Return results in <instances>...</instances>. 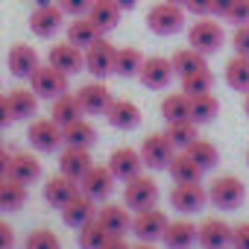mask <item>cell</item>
I'll list each match as a JSON object with an SVG mask.
<instances>
[{"instance_id":"49","label":"cell","mask_w":249,"mask_h":249,"mask_svg":"<svg viewBox=\"0 0 249 249\" xmlns=\"http://www.w3.org/2000/svg\"><path fill=\"white\" fill-rule=\"evenodd\" d=\"M15 117H12V108H9V100H6V94H0V132H3L9 123H12Z\"/></svg>"},{"instance_id":"4","label":"cell","mask_w":249,"mask_h":249,"mask_svg":"<svg viewBox=\"0 0 249 249\" xmlns=\"http://www.w3.org/2000/svg\"><path fill=\"white\" fill-rule=\"evenodd\" d=\"M156 202H159V185H156L153 176L138 173L135 179L123 182V205L129 211H144V208H150Z\"/></svg>"},{"instance_id":"47","label":"cell","mask_w":249,"mask_h":249,"mask_svg":"<svg viewBox=\"0 0 249 249\" xmlns=\"http://www.w3.org/2000/svg\"><path fill=\"white\" fill-rule=\"evenodd\" d=\"M185 9L191 12V15H211L214 12V0H185Z\"/></svg>"},{"instance_id":"1","label":"cell","mask_w":249,"mask_h":249,"mask_svg":"<svg viewBox=\"0 0 249 249\" xmlns=\"http://www.w3.org/2000/svg\"><path fill=\"white\" fill-rule=\"evenodd\" d=\"M226 41V30L220 24V18L214 15H199L191 27H188V47L199 50L202 56H211L223 47Z\"/></svg>"},{"instance_id":"24","label":"cell","mask_w":249,"mask_h":249,"mask_svg":"<svg viewBox=\"0 0 249 249\" xmlns=\"http://www.w3.org/2000/svg\"><path fill=\"white\" fill-rule=\"evenodd\" d=\"M91 153L85 150V147H65L62 150V156H59V173H65V176H71V179H82L88 170H91Z\"/></svg>"},{"instance_id":"48","label":"cell","mask_w":249,"mask_h":249,"mask_svg":"<svg viewBox=\"0 0 249 249\" xmlns=\"http://www.w3.org/2000/svg\"><path fill=\"white\" fill-rule=\"evenodd\" d=\"M0 249H15V231L6 220H0Z\"/></svg>"},{"instance_id":"15","label":"cell","mask_w":249,"mask_h":249,"mask_svg":"<svg viewBox=\"0 0 249 249\" xmlns=\"http://www.w3.org/2000/svg\"><path fill=\"white\" fill-rule=\"evenodd\" d=\"M108 170H111L114 179H120V182L135 179V176L144 170L141 150H135V147H117V150H111V156H108Z\"/></svg>"},{"instance_id":"17","label":"cell","mask_w":249,"mask_h":249,"mask_svg":"<svg viewBox=\"0 0 249 249\" xmlns=\"http://www.w3.org/2000/svg\"><path fill=\"white\" fill-rule=\"evenodd\" d=\"M62 27H65V9H62L59 3L36 6V12L30 15V30H33L38 38H53Z\"/></svg>"},{"instance_id":"11","label":"cell","mask_w":249,"mask_h":249,"mask_svg":"<svg viewBox=\"0 0 249 249\" xmlns=\"http://www.w3.org/2000/svg\"><path fill=\"white\" fill-rule=\"evenodd\" d=\"M30 88L44 100H56L59 94L68 91V73L56 71L53 65H38L36 73L30 76Z\"/></svg>"},{"instance_id":"3","label":"cell","mask_w":249,"mask_h":249,"mask_svg":"<svg viewBox=\"0 0 249 249\" xmlns=\"http://www.w3.org/2000/svg\"><path fill=\"white\" fill-rule=\"evenodd\" d=\"M185 6H179V3H170V0H161V3H156L150 12H147V27H150V33H156V36H176V33H182L185 30Z\"/></svg>"},{"instance_id":"45","label":"cell","mask_w":249,"mask_h":249,"mask_svg":"<svg viewBox=\"0 0 249 249\" xmlns=\"http://www.w3.org/2000/svg\"><path fill=\"white\" fill-rule=\"evenodd\" d=\"M91 3H94V0H59V6H62V9H65V15H71V18L88 15Z\"/></svg>"},{"instance_id":"58","label":"cell","mask_w":249,"mask_h":249,"mask_svg":"<svg viewBox=\"0 0 249 249\" xmlns=\"http://www.w3.org/2000/svg\"><path fill=\"white\" fill-rule=\"evenodd\" d=\"M246 164H249V150H246Z\"/></svg>"},{"instance_id":"18","label":"cell","mask_w":249,"mask_h":249,"mask_svg":"<svg viewBox=\"0 0 249 249\" xmlns=\"http://www.w3.org/2000/svg\"><path fill=\"white\" fill-rule=\"evenodd\" d=\"M62 220H65V226H71V229H82L85 223H91V220H97V199H91L88 194H76L71 202H65L62 208Z\"/></svg>"},{"instance_id":"46","label":"cell","mask_w":249,"mask_h":249,"mask_svg":"<svg viewBox=\"0 0 249 249\" xmlns=\"http://www.w3.org/2000/svg\"><path fill=\"white\" fill-rule=\"evenodd\" d=\"M226 21H231L234 27L237 24H249V0H234V6H231Z\"/></svg>"},{"instance_id":"22","label":"cell","mask_w":249,"mask_h":249,"mask_svg":"<svg viewBox=\"0 0 249 249\" xmlns=\"http://www.w3.org/2000/svg\"><path fill=\"white\" fill-rule=\"evenodd\" d=\"M76 194H79V182L71 179V176H65V173H56V176H50L44 182V202L53 205V208H62Z\"/></svg>"},{"instance_id":"37","label":"cell","mask_w":249,"mask_h":249,"mask_svg":"<svg viewBox=\"0 0 249 249\" xmlns=\"http://www.w3.org/2000/svg\"><path fill=\"white\" fill-rule=\"evenodd\" d=\"M164 135L170 138V144H173L176 150H188V147L199 138V135H196V123H194V120H173V123H167Z\"/></svg>"},{"instance_id":"16","label":"cell","mask_w":249,"mask_h":249,"mask_svg":"<svg viewBox=\"0 0 249 249\" xmlns=\"http://www.w3.org/2000/svg\"><path fill=\"white\" fill-rule=\"evenodd\" d=\"M76 100L82 106V114H106L114 97H111V91L103 79H94V82H85L76 91Z\"/></svg>"},{"instance_id":"21","label":"cell","mask_w":249,"mask_h":249,"mask_svg":"<svg viewBox=\"0 0 249 249\" xmlns=\"http://www.w3.org/2000/svg\"><path fill=\"white\" fill-rule=\"evenodd\" d=\"M97 223L108 231V234H126L132 229V217L126 205H117V202H103L97 208Z\"/></svg>"},{"instance_id":"5","label":"cell","mask_w":249,"mask_h":249,"mask_svg":"<svg viewBox=\"0 0 249 249\" xmlns=\"http://www.w3.org/2000/svg\"><path fill=\"white\" fill-rule=\"evenodd\" d=\"M141 159H144V167L150 170H167L173 156H176V147L170 144V138L164 132H150L144 141H141Z\"/></svg>"},{"instance_id":"13","label":"cell","mask_w":249,"mask_h":249,"mask_svg":"<svg viewBox=\"0 0 249 249\" xmlns=\"http://www.w3.org/2000/svg\"><path fill=\"white\" fill-rule=\"evenodd\" d=\"M47 65H53L56 71L73 76V73H79V71L85 68V50L76 47V44H71V41L65 38V41H59V44L50 47V53H47Z\"/></svg>"},{"instance_id":"23","label":"cell","mask_w":249,"mask_h":249,"mask_svg":"<svg viewBox=\"0 0 249 249\" xmlns=\"http://www.w3.org/2000/svg\"><path fill=\"white\" fill-rule=\"evenodd\" d=\"M161 243L167 249H191L196 243V226L188 220V217H179V220H170L164 234H161Z\"/></svg>"},{"instance_id":"30","label":"cell","mask_w":249,"mask_h":249,"mask_svg":"<svg viewBox=\"0 0 249 249\" xmlns=\"http://www.w3.org/2000/svg\"><path fill=\"white\" fill-rule=\"evenodd\" d=\"M6 100H9V108H12L15 120H30V117H36V108H38L41 97L33 88H15V91L6 94Z\"/></svg>"},{"instance_id":"51","label":"cell","mask_w":249,"mask_h":249,"mask_svg":"<svg viewBox=\"0 0 249 249\" xmlns=\"http://www.w3.org/2000/svg\"><path fill=\"white\" fill-rule=\"evenodd\" d=\"M103 249H132L129 240L123 237V234H108V240L103 243Z\"/></svg>"},{"instance_id":"31","label":"cell","mask_w":249,"mask_h":249,"mask_svg":"<svg viewBox=\"0 0 249 249\" xmlns=\"http://www.w3.org/2000/svg\"><path fill=\"white\" fill-rule=\"evenodd\" d=\"M223 76H226V85H229L231 91H237V94H246V91H249V56H240V53H234V56L226 62V71H223Z\"/></svg>"},{"instance_id":"41","label":"cell","mask_w":249,"mask_h":249,"mask_svg":"<svg viewBox=\"0 0 249 249\" xmlns=\"http://www.w3.org/2000/svg\"><path fill=\"white\" fill-rule=\"evenodd\" d=\"M182 79V91L185 94H208L211 88H214V73L208 71V68H202V71H194V73H188V76H179Z\"/></svg>"},{"instance_id":"12","label":"cell","mask_w":249,"mask_h":249,"mask_svg":"<svg viewBox=\"0 0 249 249\" xmlns=\"http://www.w3.org/2000/svg\"><path fill=\"white\" fill-rule=\"evenodd\" d=\"M114 173L108 170V164H91V170L79 179V191L88 194L91 199L97 202H106L111 194H114Z\"/></svg>"},{"instance_id":"43","label":"cell","mask_w":249,"mask_h":249,"mask_svg":"<svg viewBox=\"0 0 249 249\" xmlns=\"http://www.w3.org/2000/svg\"><path fill=\"white\" fill-rule=\"evenodd\" d=\"M231 47L240 56H249V24H237L231 33Z\"/></svg>"},{"instance_id":"33","label":"cell","mask_w":249,"mask_h":249,"mask_svg":"<svg viewBox=\"0 0 249 249\" xmlns=\"http://www.w3.org/2000/svg\"><path fill=\"white\" fill-rule=\"evenodd\" d=\"M144 53L138 47H117V56H114V73L123 76V79H132L141 73V65H144Z\"/></svg>"},{"instance_id":"2","label":"cell","mask_w":249,"mask_h":249,"mask_svg":"<svg viewBox=\"0 0 249 249\" xmlns=\"http://www.w3.org/2000/svg\"><path fill=\"white\" fill-rule=\"evenodd\" d=\"M246 199V185L240 182V176L234 173H223L217 179H211L208 185V202L220 211H234L240 208Z\"/></svg>"},{"instance_id":"38","label":"cell","mask_w":249,"mask_h":249,"mask_svg":"<svg viewBox=\"0 0 249 249\" xmlns=\"http://www.w3.org/2000/svg\"><path fill=\"white\" fill-rule=\"evenodd\" d=\"M170 62H173V71H176V76H188V73H194V71H202V68H208L205 56H202L199 50H194V47H185V50L173 53V56H170Z\"/></svg>"},{"instance_id":"57","label":"cell","mask_w":249,"mask_h":249,"mask_svg":"<svg viewBox=\"0 0 249 249\" xmlns=\"http://www.w3.org/2000/svg\"><path fill=\"white\" fill-rule=\"evenodd\" d=\"M170 3H179V6H185V0H170Z\"/></svg>"},{"instance_id":"50","label":"cell","mask_w":249,"mask_h":249,"mask_svg":"<svg viewBox=\"0 0 249 249\" xmlns=\"http://www.w3.org/2000/svg\"><path fill=\"white\" fill-rule=\"evenodd\" d=\"M231 6H234V0H214V12H211V15L226 21V18H229V12H231Z\"/></svg>"},{"instance_id":"54","label":"cell","mask_w":249,"mask_h":249,"mask_svg":"<svg viewBox=\"0 0 249 249\" xmlns=\"http://www.w3.org/2000/svg\"><path fill=\"white\" fill-rule=\"evenodd\" d=\"M132 249H156V243H144V240H138Z\"/></svg>"},{"instance_id":"8","label":"cell","mask_w":249,"mask_h":249,"mask_svg":"<svg viewBox=\"0 0 249 249\" xmlns=\"http://www.w3.org/2000/svg\"><path fill=\"white\" fill-rule=\"evenodd\" d=\"M114 56H117V47L103 36L97 38L91 47H85V71L94 76V79H106L114 73Z\"/></svg>"},{"instance_id":"6","label":"cell","mask_w":249,"mask_h":249,"mask_svg":"<svg viewBox=\"0 0 249 249\" xmlns=\"http://www.w3.org/2000/svg\"><path fill=\"white\" fill-rule=\"evenodd\" d=\"M27 141L36 153H56L65 141H62V126L53 117H38L27 126Z\"/></svg>"},{"instance_id":"56","label":"cell","mask_w":249,"mask_h":249,"mask_svg":"<svg viewBox=\"0 0 249 249\" xmlns=\"http://www.w3.org/2000/svg\"><path fill=\"white\" fill-rule=\"evenodd\" d=\"M33 3H36V6H50L53 0H33Z\"/></svg>"},{"instance_id":"36","label":"cell","mask_w":249,"mask_h":249,"mask_svg":"<svg viewBox=\"0 0 249 249\" xmlns=\"http://www.w3.org/2000/svg\"><path fill=\"white\" fill-rule=\"evenodd\" d=\"M185 153L194 159V164H199V170H202V173H205V170H214V167H217V161H220V150H217L211 141H205V138H196Z\"/></svg>"},{"instance_id":"39","label":"cell","mask_w":249,"mask_h":249,"mask_svg":"<svg viewBox=\"0 0 249 249\" xmlns=\"http://www.w3.org/2000/svg\"><path fill=\"white\" fill-rule=\"evenodd\" d=\"M167 173L173 176V182H199V176H202L199 164H194V159H191L185 150L173 156V161H170Z\"/></svg>"},{"instance_id":"53","label":"cell","mask_w":249,"mask_h":249,"mask_svg":"<svg viewBox=\"0 0 249 249\" xmlns=\"http://www.w3.org/2000/svg\"><path fill=\"white\" fill-rule=\"evenodd\" d=\"M117 3H120L123 12H126V9H135V6H138V0H117Z\"/></svg>"},{"instance_id":"55","label":"cell","mask_w":249,"mask_h":249,"mask_svg":"<svg viewBox=\"0 0 249 249\" xmlns=\"http://www.w3.org/2000/svg\"><path fill=\"white\" fill-rule=\"evenodd\" d=\"M243 111H246V117H249V91L243 94Z\"/></svg>"},{"instance_id":"20","label":"cell","mask_w":249,"mask_h":249,"mask_svg":"<svg viewBox=\"0 0 249 249\" xmlns=\"http://www.w3.org/2000/svg\"><path fill=\"white\" fill-rule=\"evenodd\" d=\"M106 120L111 123L114 129H120V132H129V129H135V126H141V108L132 103V100H111V106H108V111H106Z\"/></svg>"},{"instance_id":"25","label":"cell","mask_w":249,"mask_h":249,"mask_svg":"<svg viewBox=\"0 0 249 249\" xmlns=\"http://www.w3.org/2000/svg\"><path fill=\"white\" fill-rule=\"evenodd\" d=\"M27 185L12 179V176H0V211L3 214H12V211H21L27 205Z\"/></svg>"},{"instance_id":"52","label":"cell","mask_w":249,"mask_h":249,"mask_svg":"<svg viewBox=\"0 0 249 249\" xmlns=\"http://www.w3.org/2000/svg\"><path fill=\"white\" fill-rule=\"evenodd\" d=\"M9 164H12V153L0 144V176H9Z\"/></svg>"},{"instance_id":"9","label":"cell","mask_w":249,"mask_h":249,"mask_svg":"<svg viewBox=\"0 0 249 249\" xmlns=\"http://www.w3.org/2000/svg\"><path fill=\"white\" fill-rule=\"evenodd\" d=\"M208 202V188L202 182H173L170 205L182 214H196Z\"/></svg>"},{"instance_id":"42","label":"cell","mask_w":249,"mask_h":249,"mask_svg":"<svg viewBox=\"0 0 249 249\" xmlns=\"http://www.w3.org/2000/svg\"><path fill=\"white\" fill-rule=\"evenodd\" d=\"M24 249H62V240L53 229H33L24 240Z\"/></svg>"},{"instance_id":"27","label":"cell","mask_w":249,"mask_h":249,"mask_svg":"<svg viewBox=\"0 0 249 249\" xmlns=\"http://www.w3.org/2000/svg\"><path fill=\"white\" fill-rule=\"evenodd\" d=\"M62 141H65V147H85V150H91L97 144V129H94L91 120L79 117V120L68 123V126H62Z\"/></svg>"},{"instance_id":"35","label":"cell","mask_w":249,"mask_h":249,"mask_svg":"<svg viewBox=\"0 0 249 249\" xmlns=\"http://www.w3.org/2000/svg\"><path fill=\"white\" fill-rule=\"evenodd\" d=\"M161 117L167 123H173V120H191V94H185V91L167 94L161 100Z\"/></svg>"},{"instance_id":"28","label":"cell","mask_w":249,"mask_h":249,"mask_svg":"<svg viewBox=\"0 0 249 249\" xmlns=\"http://www.w3.org/2000/svg\"><path fill=\"white\" fill-rule=\"evenodd\" d=\"M9 176L24 182V185H33V182L41 179V161L36 159V153H12Z\"/></svg>"},{"instance_id":"32","label":"cell","mask_w":249,"mask_h":249,"mask_svg":"<svg viewBox=\"0 0 249 249\" xmlns=\"http://www.w3.org/2000/svg\"><path fill=\"white\" fill-rule=\"evenodd\" d=\"M50 117L59 123V126H68V123H73V120H79L82 117V106H79V100H76V94H59L56 100H53V106H50Z\"/></svg>"},{"instance_id":"34","label":"cell","mask_w":249,"mask_h":249,"mask_svg":"<svg viewBox=\"0 0 249 249\" xmlns=\"http://www.w3.org/2000/svg\"><path fill=\"white\" fill-rule=\"evenodd\" d=\"M220 114V100L208 91V94H194L191 97V120L196 123H211Z\"/></svg>"},{"instance_id":"26","label":"cell","mask_w":249,"mask_h":249,"mask_svg":"<svg viewBox=\"0 0 249 249\" xmlns=\"http://www.w3.org/2000/svg\"><path fill=\"white\" fill-rule=\"evenodd\" d=\"M65 33H68V41H71V44H76V47H82V50H85V47H91L97 38H103V36H106V33H103V30H100L88 15H79V18H73L71 24H65Z\"/></svg>"},{"instance_id":"14","label":"cell","mask_w":249,"mask_h":249,"mask_svg":"<svg viewBox=\"0 0 249 249\" xmlns=\"http://www.w3.org/2000/svg\"><path fill=\"white\" fill-rule=\"evenodd\" d=\"M196 243L202 249H229L231 246V226L223 217H205L196 226Z\"/></svg>"},{"instance_id":"29","label":"cell","mask_w":249,"mask_h":249,"mask_svg":"<svg viewBox=\"0 0 249 249\" xmlns=\"http://www.w3.org/2000/svg\"><path fill=\"white\" fill-rule=\"evenodd\" d=\"M120 15H123V9H120L117 0H94L91 9H88V18H91L103 33L114 30V27L120 24Z\"/></svg>"},{"instance_id":"40","label":"cell","mask_w":249,"mask_h":249,"mask_svg":"<svg viewBox=\"0 0 249 249\" xmlns=\"http://www.w3.org/2000/svg\"><path fill=\"white\" fill-rule=\"evenodd\" d=\"M79 234H76V243H79V249H103V243L108 240V231L97 223V220H91V223H85L82 229H76Z\"/></svg>"},{"instance_id":"10","label":"cell","mask_w":249,"mask_h":249,"mask_svg":"<svg viewBox=\"0 0 249 249\" xmlns=\"http://www.w3.org/2000/svg\"><path fill=\"white\" fill-rule=\"evenodd\" d=\"M173 76H176V71H173V62L167 56H147L141 65V73H138L141 85L150 91H164L173 82Z\"/></svg>"},{"instance_id":"44","label":"cell","mask_w":249,"mask_h":249,"mask_svg":"<svg viewBox=\"0 0 249 249\" xmlns=\"http://www.w3.org/2000/svg\"><path fill=\"white\" fill-rule=\"evenodd\" d=\"M229 249H249V220L231 226V246Z\"/></svg>"},{"instance_id":"19","label":"cell","mask_w":249,"mask_h":249,"mask_svg":"<svg viewBox=\"0 0 249 249\" xmlns=\"http://www.w3.org/2000/svg\"><path fill=\"white\" fill-rule=\"evenodd\" d=\"M38 65H41V59H38L36 47H30V44H12V47H9L6 68H9L12 76H18V79H30V76L36 73Z\"/></svg>"},{"instance_id":"7","label":"cell","mask_w":249,"mask_h":249,"mask_svg":"<svg viewBox=\"0 0 249 249\" xmlns=\"http://www.w3.org/2000/svg\"><path fill=\"white\" fill-rule=\"evenodd\" d=\"M167 223H170V217L159 205H150L144 211H135V217H132V234L138 240H144V243H156V240H161Z\"/></svg>"}]
</instances>
